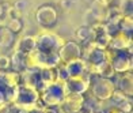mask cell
I'll return each instance as SVG.
<instances>
[{"label": "cell", "mask_w": 133, "mask_h": 113, "mask_svg": "<svg viewBox=\"0 0 133 113\" xmlns=\"http://www.w3.org/2000/svg\"><path fill=\"white\" fill-rule=\"evenodd\" d=\"M11 67V60L8 56L2 55L0 56V71H7Z\"/></svg>", "instance_id": "obj_29"}, {"label": "cell", "mask_w": 133, "mask_h": 113, "mask_svg": "<svg viewBox=\"0 0 133 113\" xmlns=\"http://www.w3.org/2000/svg\"><path fill=\"white\" fill-rule=\"evenodd\" d=\"M11 60V67L14 68L15 72H22L23 70H26V53L15 51L12 53V56L10 57Z\"/></svg>", "instance_id": "obj_16"}, {"label": "cell", "mask_w": 133, "mask_h": 113, "mask_svg": "<svg viewBox=\"0 0 133 113\" xmlns=\"http://www.w3.org/2000/svg\"><path fill=\"white\" fill-rule=\"evenodd\" d=\"M65 67H66V71H68L69 76H77V75H82L86 71H88V65L83 59H77V60L71 61L68 64H65Z\"/></svg>", "instance_id": "obj_14"}, {"label": "cell", "mask_w": 133, "mask_h": 113, "mask_svg": "<svg viewBox=\"0 0 133 113\" xmlns=\"http://www.w3.org/2000/svg\"><path fill=\"white\" fill-rule=\"evenodd\" d=\"M41 113H58V112L54 108H52V106H45V108L41 110Z\"/></svg>", "instance_id": "obj_33"}, {"label": "cell", "mask_w": 133, "mask_h": 113, "mask_svg": "<svg viewBox=\"0 0 133 113\" xmlns=\"http://www.w3.org/2000/svg\"><path fill=\"white\" fill-rule=\"evenodd\" d=\"M34 49H35V35H25V37H22L18 41V44L15 46V51L23 52L26 55Z\"/></svg>", "instance_id": "obj_15"}, {"label": "cell", "mask_w": 133, "mask_h": 113, "mask_svg": "<svg viewBox=\"0 0 133 113\" xmlns=\"http://www.w3.org/2000/svg\"><path fill=\"white\" fill-rule=\"evenodd\" d=\"M95 2H98L99 4H102V5H105V7H109L111 3H113V0H95Z\"/></svg>", "instance_id": "obj_34"}, {"label": "cell", "mask_w": 133, "mask_h": 113, "mask_svg": "<svg viewBox=\"0 0 133 113\" xmlns=\"http://www.w3.org/2000/svg\"><path fill=\"white\" fill-rule=\"evenodd\" d=\"M39 101V91L34 87H30L26 85L19 83L16 89V96L12 105L16 106L18 109H26L31 110L35 109V105Z\"/></svg>", "instance_id": "obj_3"}, {"label": "cell", "mask_w": 133, "mask_h": 113, "mask_svg": "<svg viewBox=\"0 0 133 113\" xmlns=\"http://www.w3.org/2000/svg\"><path fill=\"white\" fill-rule=\"evenodd\" d=\"M65 87L68 93L84 94L90 87V71H86L84 74L77 76H69L65 80Z\"/></svg>", "instance_id": "obj_8"}, {"label": "cell", "mask_w": 133, "mask_h": 113, "mask_svg": "<svg viewBox=\"0 0 133 113\" xmlns=\"http://www.w3.org/2000/svg\"><path fill=\"white\" fill-rule=\"evenodd\" d=\"M118 8H119L121 12H122L124 16H132V14H133V0H121Z\"/></svg>", "instance_id": "obj_23"}, {"label": "cell", "mask_w": 133, "mask_h": 113, "mask_svg": "<svg viewBox=\"0 0 133 113\" xmlns=\"http://www.w3.org/2000/svg\"><path fill=\"white\" fill-rule=\"evenodd\" d=\"M14 7L18 11L23 12V11H26V8H29V2L27 0H16V2L14 3Z\"/></svg>", "instance_id": "obj_30"}, {"label": "cell", "mask_w": 133, "mask_h": 113, "mask_svg": "<svg viewBox=\"0 0 133 113\" xmlns=\"http://www.w3.org/2000/svg\"><path fill=\"white\" fill-rule=\"evenodd\" d=\"M88 71L90 74H95L98 76H102V78H107V79H111L116 76V71H114L111 63L107 60H103L101 61L99 64L96 65H92V67H88Z\"/></svg>", "instance_id": "obj_11"}, {"label": "cell", "mask_w": 133, "mask_h": 113, "mask_svg": "<svg viewBox=\"0 0 133 113\" xmlns=\"http://www.w3.org/2000/svg\"><path fill=\"white\" fill-rule=\"evenodd\" d=\"M129 46H132V34H126L122 32H119L114 37H111L110 42H109V49L124 51Z\"/></svg>", "instance_id": "obj_12"}, {"label": "cell", "mask_w": 133, "mask_h": 113, "mask_svg": "<svg viewBox=\"0 0 133 113\" xmlns=\"http://www.w3.org/2000/svg\"><path fill=\"white\" fill-rule=\"evenodd\" d=\"M68 94V90L65 87V82L56 80L53 83L44 86V89L39 91V98L45 104V106H58L61 104L64 97Z\"/></svg>", "instance_id": "obj_1"}, {"label": "cell", "mask_w": 133, "mask_h": 113, "mask_svg": "<svg viewBox=\"0 0 133 113\" xmlns=\"http://www.w3.org/2000/svg\"><path fill=\"white\" fill-rule=\"evenodd\" d=\"M65 41L53 32H41L35 35V49L44 55H58V49Z\"/></svg>", "instance_id": "obj_2"}, {"label": "cell", "mask_w": 133, "mask_h": 113, "mask_svg": "<svg viewBox=\"0 0 133 113\" xmlns=\"http://www.w3.org/2000/svg\"><path fill=\"white\" fill-rule=\"evenodd\" d=\"M90 87H91L92 96L101 101L109 99L116 89L111 79L102 78L95 74H90Z\"/></svg>", "instance_id": "obj_5"}, {"label": "cell", "mask_w": 133, "mask_h": 113, "mask_svg": "<svg viewBox=\"0 0 133 113\" xmlns=\"http://www.w3.org/2000/svg\"><path fill=\"white\" fill-rule=\"evenodd\" d=\"M107 113H124L122 110H121L119 108H111L110 110H109Z\"/></svg>", "instance_id": "obj_35"}, {"label": "cell", "mask_w": 133, "mask_h": 113, "mask_svg": "<svg viewBox=\"0 0 133 113\" xmlns=\"http://www.w3.org/2000/svg\"><path fill=\"white\" fill-rule=\"evenodd\" d=\"M75 37L77 40V42L80 44H88L92 41V37H91V32H90V27L88 26H80L76 29L75 32Z\"/></svg>", "instance_id": "obj_20"}, {"label": "cell", "mask_w": 133, "mask_h": 113, "mask_svg": "<svg viewBox=\"0 0 133 113\" xmlns=\"http://www.w3.org/2000/svg\"><path fill=\"white\" fill-rule=\"evenodd\" d=\"M68 78H69V74H68V71H66L65 64L60 63L56 67V79L60 80V82H65Z\"/></svg>", "instance_id": "obj_24"}, {"label": "cell", "mask_w": 133, "mask_h": 113, "mask_svg": "<svg viewBox=\"0 0 133 113\" xmlns=\"http://www.w3.org/2000/svg\"><path fill=\"white\" fill-rule=\"evenodd\" d=\"M129 98H132V97H128L126 94H124L121 90H118V89H114V91H113V94L110 96V98H109V99H111L113 104H116L117 106H119L121 104L125 102V101L129 99Z\"/></svg>", "instance_id": "obj_22"}, {"label": "cell", "mask_w": 133, "mask_h": 113, "mask_svg": "<svg viewBox=\"0 0 133 113\" xmlns=\"http://www.w3.org/2000/svg\"><path fill=\"white\" fill-rule=\"evenodd\" d=\"M116 89L121 90L124 94H126L128 97H132V96H133V76H132L130 71H128V72H124L122 75L119 76L118 85H117Z\"/></svg>", "instance_id": "obj_13"}, {"label": "cell", "mask_w": 133, "mask_h": 113, "mask_svg": "<svg viewBox=\"0 0 133 113\" xmlns=\"http://www.w3.org/2000/svg\"><path fill=\"white\" fill-rule=\"evenodd\" d=\"M15 113H30V110H26V109H18Z\"/></svg>", "instance_id": "obj_36"}, {"label": "cell", "mask_w": 133, "mask_h": 113, "mask_svg": "<svg viewBox=\"0 0 133 113\" xmlns=\"http://www.w3.org/2000/svg\"><path fill=\"white\" fill-rule=\"evenodd\" d=\"M58 57L60 63L63 64H68L74 60L82 59V46L74 41H66L58 49Z\"/></svg>", "instance_id": "obj_7"}, {"label": "cell", "mask_w": 133, "mask_h": 113, "mask_svg": "<svg viewBox=\"0 0 133 113\" xmlns=\"http://www.w3.org/2000/svg\"><path fill=\"white\" fill-rule=\"evenodd\" d=\"M60 4L65 11H72L77 5V0H61Z\"/></svg>", "instance_id": "obj_28"}, {"label": "cell", "mask_w": 133, "mask_h": 113, "mask_svg": "<svg viewBox=\"0 0 133 113\" xmlns=\"http://www.w3.org/2000/svg\"><path fill=\"white\" fill-rule=\"evenodd\" d=\"M117 108H119L124 113H130V112H132V98L126 99L125 102H122L119 106H117Z\"/></svg>", "instance_id": "obj_31"}, {"label": "cell", "mask_w": 133, "mask_h": 113, "mask_svg": "<svg viewBox=\"0 0 133 113\" xmlns=\"http://www.w3.org/2000/svg\"><path fill=\"white\" fill-rule=\"evenodd\" d=\"M21 75V83L26 85L30 87L37 89L38 91H41L44 89V83L41 82V76H39V68H26L22 72H19Z\"/></svg>", "instance_id": "obj_10"}, {"label": "cell", "mask_w": 133, "mask_h": 113, "mask_svg": "<svg viewBox=\"0 0 133 113\" xmlns=\"http://www.w3.org/2000/svg\"><path fill=\"white\" fill-rule=\"evenodd\" d=\"M15 41V33H12L7 26L0 27V48L8 49L14 45Z\"/></svg>", "instance_id": "obj_17"}, {"label": "cell", "mask_w": 133, "mask_h": 113, "mask_svg": "<svg viewBox=\"0 0 133 113\" xmlns=\"http://www.w3.org/2000/svg\"><path fill=\"white\" fill-rule=\"evenodd\" d=\"M107 52V60L111 63L116 74H124L132 71V46L124 51L116 49H106Z\"/></svg>", "instance_id": "obj_4"}, {"label": "cell", "mask_w": 133, "mask_h": 113, "mask_svg": "<svg viewBox=\"0 0 133 113\" xmlns=\"http://www.w3.org/2000/svg\"><path fill=\"white\" fill-rule=\"evenodd\" d=\"M77 113H94V108L91 105H88L86 101H84V104H83V106L80 108V110L77 112Z\"/></svg>", "instance_id": "obj_32"}, {"label": "cell", "mask_w": 133, "mask_h": 113, "mask_svg": "<svg viewBox=\"0 0 133 113\" xmlns=\"http://www.w3.org/2000/svg\"><path fill=\"white\" fill-rule=\"evenodd\" d=\"M84 97L83 94H77V93H68L64 97V99L60 104V109L64 113H77L80 110V108L84 104Z\"/></svg>", "instance_id": "obj_9"}, {"label": "cell", "mask_w": 133, "mask_h": 113, "mask_svg": "<svg viewBox=\"0 0 133 113\" xmlns=\"http://www.w3.org/2000/svg\"><path fill=\"white\" fill-rule=\"evenodd\" d=\"M103 27H105V32L109 37H114L116 34H118L121 30H119V26L118 23H109V22H103Z\"/></svg>", "instance_id": "obj_25"}, {"label": "cell", "mask_w": 133, "mask_h": 113, "mask_svg": "<svg viewBox=\"0 0 133 113\" xmlns=\"http://www.w3.org/2000/svg\"><path fill=\"white\" fill-rule=\"evenodd\" d=\"M5 14H7L8 19H21V16H22V12H21V11H18L14 5H11V7L5 11Z\"/></svg>", "instance_id": "obj_27"}, {"label": "cell", "mask_w": 133, "mask_h": 113, "mask_svg": "<svg viewBox=\"0 0 133 113\" xmlns=\"http://www.w3.org/2000/svg\"><path fill=\"white\" fill-rule=\"evenodd\" d=\"M39 76H41V82L44 85H49V83L56 82V68L52 67H42L39 68Z\"/></svg>", "instance_id": "obj_19"}, {"label": "cell", "mask_w": 133, "mask_h": 113, "mask_svg": "<svg viewBox=\"0 0 133 113\" xmlns=\"http://www.w3.org/2000/svg\"><path fill=\"white\" fill-rule=\"evenodd\" d=\"M4 14V10H3V5H2V3H0V18H2V15Z\"/></svg>", "instance_id": "obj_37"}, {"label": "cell", "mask_w": 133, "mask_h": 113, "mask_svg": "<svg viewBox=\"0 0 133 113\" xmlns=\"http://www.w3.org/2000/svg\"><path fill=\"white\" fill-rule=\"evenodd\" d=\"M7 27L10 29L12 33H19L22 29H23V23L21 22V19H8V25Z\"/></svg>", "instance_id": "obj_26"}, {"label": "cell", "mask_w": 133, "mask_h": 113, "mask_svg": "<svg viewBox=\"0 0 133 113\" xmlns=\"http://www.w3.org/2000/svg\"><path fill=\"white\" fill-rule=\"evenodd\" d=\"M57 10L50 4H44L38 7L37 12H35V19L39 26L45 27V29H50L52 26L56 25L57 22Z\"/></svg>", "instance_id": "obj_6"}, {"label": "cell", "mask_w": 133, "mask_h": 113, "mask_svg": "<svg viewBox=\"0 0 133 113\" xmlns=\"http://www.w3.org/2000/svg\"><path fill=\"white\" fill-rule=\"evenodd\" d=\"M124 18L122 12L119 11L118 5H109L106 8V15H105V21L103 22H109V23H119V21Z\"/></svg>", "instance_id": "obj_18"}, {"label": "cell", "mask_w": 133, "mask_h": 113, "mask_svg": "<svg viewBox=\"0 0 133 113\" xmlns=\"http://www.w3.org/2000/svg\"><path fill=\"white\" fill-rule=\"evenodd\" d=\"M118 26H119V30L122 33L132 34L133 33V19H132V16H124L122 19L119 21Z\"/></svg>", "instance_id": "obj_21"}]
</instances>
